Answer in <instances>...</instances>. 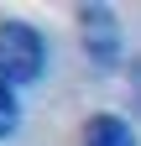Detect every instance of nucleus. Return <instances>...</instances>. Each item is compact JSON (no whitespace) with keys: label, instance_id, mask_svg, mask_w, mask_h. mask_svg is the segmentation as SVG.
Instances as JSON below:
<instances>
[{"label":"nucleus","instance_id":"obj_1","mask_svg":"<svg viewBox=\"0 0 141 146\" xmlns=\"http://www.w3.org/2000/svg\"><path fill=\"white\" fill-rule=\"evenodd\" d=\"M47 68V36L31 21H0V78L16 84H37Z\"/></svg>","mask_w":141,"mask_h":146},{"label":"nucleus","instance_id":"obj_2","mask_svg":"<svg viewBox=\"0 0 141 146\" xmlns=\"http://www.w3.org/2000/svg\"><path fill=\"white\" fill-rule=\"evenodd\" d=\"M73 21H78V42L89 52V63L115 68L120 63V16H115V5H78Z\"/></svg>","mask_w":141,"mask_h":146},{"label":"nucleus","instance_id":"obj_3","mask_svg":"<svg viewBox=\"0 0 141 146\" xmlns=\"http://www.w3.org/2000/svg\"><path fill=\"white\" fill-rule=\"evenodd\" d=\"M84 146H136V131H131V120L104 110V115H94L84 125Z\"/></svg>","mask_w":141,"mask_h":146},{"label":"nucleus","instance_id":"obj_4","mask_svg":"<svg viewBox=\"0 0 141 146\" xmlns=\"http://www.w3.org/2000/svg\"><path fill=\"white\" fill-rule=\"evenodd\" d=\"M16 125H21V99H16V89L0 78V141L16 136Z\"/></svg>","mask_w":141,"mask_h":146},{"label":"nucleus","instance_id":"obj_5","mask_svg":"<svg viewBox=\"0 0 141 146\" xmlns=\"http://www.w3.org/2000/svg\"><path fill=\"white\" fill-rule=\"evenodd\" d=\"M131 104H136V115H141V58H136V68H131Z\"/></svg>","mask_w":141,"mask_h":146}]
</instances>
